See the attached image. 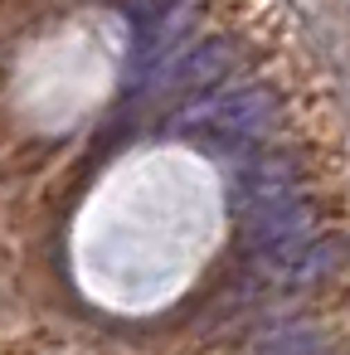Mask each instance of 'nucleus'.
I'll return each mask as SVG.
<instances>
[{
	"label": "nucleus",
	"instance_id": "obj_1",
	"mask_svg": "<svg viewBox=\"0 0 350 355\" xmlns=\"http://www.w3.org/2000/svg\"><path fill=\"white\" fill-rule=\"evenodd\" d=\"M272 122H277V93L263 88V83H243V88H229V93L195 98L190 107H180L170 117V127L180 137L190 132V137H229V141L263 137Z\"/></svg>",
	"mask_w": 350,
	"mask_h": 355
},
{
	"label": "nucleus",
	"instance_id": "obj_2",
	"mask_svg": "<svg viewBox=\"0 0 350 355\" xmlns=\"http://www.w3.org/2000/svg\"><path fill=\"white\" fill-rule=\"evenodd\" d=\"M238 64V49L234 40L224 35H209V40H195L190 49H175L161 69H151V88H166V93H209L214 83H224Z\"/></svg>",
	"mask_w": 350,
	"mask_h": 355
},
{
	"label": "nucleus",
	"instance_id": "obj_3",
	"mask_svg": "<svg viewBox=\"0 0 350 355\" xmlns=\"http://www.w3.org/2000/svg\"><path fill=\"white\" fill-rule=\"evenodd\" d=\"M243 214H248L243 229H248V243H253L258 258H263V253H277V248H292V243H301V239L316 234V214H311V200H306L301 190L258 200V205H248Z\"/></svg>",
	"mask_w": 350,
	"mask_h": 355
},
{
	"label": "nucleus",
	"instance_id": "obj_4",
	"mask_svg": "<svg viewBox=\"0 0 350 355\" xmlns=\"http://www.w3.org/2000/svg\"><path fill=\"white\" fill-rule=\"evenodd\" d=\"M301 190V171L287 161V156H263L243 171V205H258V200H272V195H292Z\"/></svg>",
	"mask_w": 350,
	"mask_h": 355
},
{
	"label": "nucleus",
	"instance_id": "obj_5",
	"mask_svg": "<svg viewBox=\"0 0 350 355\" xmlns=\"http://www.w3.org/2000/svg\"><path fill=\"white\" fill-rule=\"evenodd\" d=\"M253 355H326V336L316 331V326H277V331H268L258 345H253Z\"/></svg>",
	"mask_w": 350,
	"mask_h": 355
},
{
	"label": "nucleus",
	"instance_id": "obj_6",
	"mask_svg": "<svg viewBox=\"0 0 350 355\" xmlns=\"http://www.w3.org/2000/svg\"><path fill=\"white\" fill-rule=\"evenodd\" d=\"M132 6H137L141 15H170V10L180 6V0H132Z\"/></svg>",
	"mask_w": 350,
	"mask_h": 355
}]
</instances>
